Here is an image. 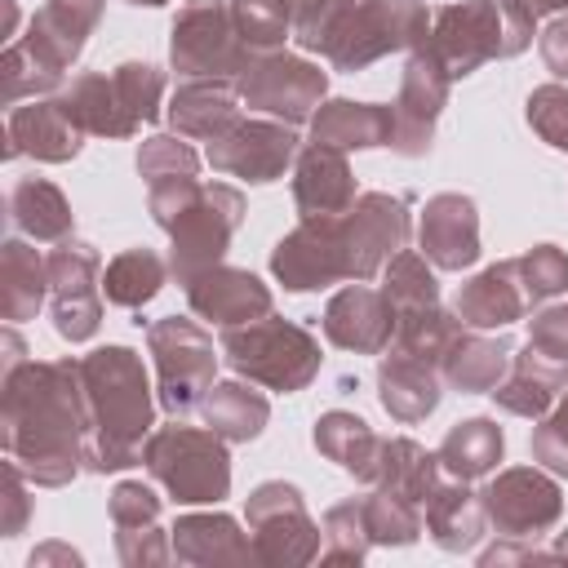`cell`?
I'll return each instance as SVG.
<instances>
[{"mask_svg": "<svg viewBox=\"0 0 568 568\" xmlns=\"http://www.w3.org/2000/svg\"><path fill=\"white\" fill-rule=\"evenodd\" d=\"M386 302H390L399 315L422 311V306H435V280H430V271L422 266V257L399 253V257L390 262V271H386Z\"/></svg>", "mask_w": 568, "mask_h": 568, "instance_id": "8d00e7d4", "label": "cell"}, {"mask_svg": "<svg viewBox=\"0 0 568 568\" xmlns=\"http://www.w3.org/2000/svg\"><path fill=\"white\" fill-rule=\"evenodd\" d=\"M515 266H519V280H524V288H528V297H532V302H541V297H550V293L568 288V262H564V253H559V248H550V244L532 248V253H528V257H519Z\"/></svg>", "mask_w": 568, "mask_h": 568, "instance_id": "f35d334b", "label": "cell"}, {"mask_svg": "<svg viewBox=\"0 0 568 568\" xmlns=\"http://www.w3.org/2000/svg\"><path fill=\"white\" fill-rule=\"evenodd\" d=\"M226 9H231L240 40L253 49V44L284 40V27H288L293 9H302V0H226Z\"/></svg>", "mask_w": 568, "mask_h": 568, "instance_id": "e575fe53", "label": "cell"}, {"mask_svg": "<svg viewBox=\"0 0 568 568\" xmlns=\"http://www.w3.org/2000/svg\"><path fill=\"white\" fill-rule=\"evenodd\" d=\"M293 155V133L280 124H235L209 146V160L235 178L248 182H271Z\"/></svg>", "mask_w": 568, "mask_h": 568, "instance_id": "5bb4252c", "label": "cell"}, {"mask_svg": "<svg viewBox=\"0 0 568 568\" xmlns=\"http://www.w3.org/2000/svg\"><path fill=\"white\" fill-rule=\"evenodd\" d=\"M506 355H510L506 342H475V337L462 333L439 364H444V377L453 386H462V390H493L501 368H506Z\"/></svg>", "mask_w": 568, "mask_h": 568, "instance_id": "83f0119b", "label": "cell"}, {"mask_svg": "<svg viewBox=\"0 0 568 568\" xmlns=\"http://www.w3.org/2000/svg\"><path fill=\"white\" fill-rule=\"evenodd\" d=\"M275 275L288 288H320V284H333V280L351 275L337 217H306L288 240H280Z\"/></svg>", "mask_w": 568, "mask_h": 568, "instance_id": "30bf717a", "label": "cell"}, {"mask_svg": "<svg viewBox=\"0 0 568 568\" xmlns=\"http://www.w3.org/2000/svg\"><path fill=\"white\" fill-rule=\"evenodd\" d=\"M9 209H13V222H18L22 231L40 235V240H58V235H67V226H71V213H67L58 186H49V182H40V178H36V182H18Z\"/></svg>", "mask_w": 568, "mask_h": 568, "instance_id": "1f68e13d", "label": "cell"}, {"mask_svg": "<svg viewBox=\"0 0 568 568\" xmlns=\"http://www.w3.org/2000/svg\"><path fill=\"white\" fill-rule=\"evenodd\" d=\"M564 377H568V373H564L559 359H550V355H541V351L528 346V355L515 364L510 382L497 386L493 395H497L510 413H541V408L555 399V390L564 386Z\"/></svg>", "mask_w": 568, "mask_h": 568, "instance_id": "4316f807", "label": "cell"}, {"mask_svg": "<svg viewBox=\"0 0 568 568\" xmlns=\"http://www.w3.org/2000/svg\"><path fill=\"white\" fill-rule=\"evenodd\" d=\"M324 93V71H315L311 62H297V58H262V62H248L244 71V98L248 106H262V111H275L284 120H302L311 115V106L320 102Z\"/></svg>", "mask_w": 568, "mask_h": 568, "instance_id": "8fae6325", "label": "cell"}, {"mask_svg": "<svg viewBox=\"0 0 568 568\" xmlns=\"http://www.w3.org/2000/svg\"><path fill=\"white\" fill-rule=\"evenodd\" d=\"M9 133H13L9 151L27 146L40 160H67L80 146V124L62 102H36V106L13 111L9 115Z\"/></svg>", "mask_w": 568, "mask_h": 568, "instance_id": "603a6c76", "label": "cell"}, {"mask_svg": "<svg viewBox=\"0 0 568 568\" xmlns=\"http://www.w3.org/2000/svg\"><path fill=\"white\" fill-rule=\"evenodd\" d=\"M497 457H501V430H497L493 422H484V417L462 422L457 430H448V439H444V448H439V462H444L453 475H462V479L484 475Z\"/></svg>", "mask_w": 568, "mask_h": 568, "instance_id": "f1b7e54d", "label": "cell"}, {"mask_svg": "<svg viewBox=\"0 0 568 568\" xmlns=\"http://www.w3.org/2000/svg\"><path fill=\"white\" fill-rule=\"evenodd\" d=\"M231 36H240L235 31V22H231V13H226V0H191L186 9H182V18L173 22V62H178V71H186V75H231V71H248V62H244V44H235Z\"/></svg>", "mask_w": 568, "mask_h": 568, "instance_id": "9c48e42d", "label": "cell"}, {"mask_svg": "<svg viewBox=\"0 0 568 568\" xmlns=\"http://www.w3.org/2000/svg\"><path fill=\"white\" fill-rule=\"evenodd\" d=\"M430 501H435L430 506V528H435V537L444 546H462V541H470L479 532V506L470 501L466 488H444Z\"/></svg>", "mask_w": 568, "mask_h": 568, "instance_id": "74e56055", "label": "cell"}, {"mask_svg": "<svg viewBox=\"0 0 568 568\" xmlns=\"http://www.w3.org/2000/svg\"><path fill=\"white\" fill-rule=\"evenodd\" d=\"M151 355L160 364V390L169 413H186L200 404L213 377V337L191 320H160L151 324Z\"/></svg>", "mask_w": 568, "mask_h": 568, "instance_id": "8992f818", "label": "cell"}, {"mask_svg": "<svg viewBox=\"0 0 568 568\" xmlns=\"http://www.w3.org/2000/svg\"><path fill=\"white\" fill-rule=\"evenodd\" d=\"M160 280H164L160 257L146 253V248H133V253H120V257L106 266L102 288H106V297L120 302V306H142L146 297H155Z\"/></svg>", "mask_w": 568, "mask_h": 568, "instance_id": "d6a6232c", "label": "cell"}, {"mask_svg": "<svg viewBox=\"0 0 568 568\" xmlns=\"http://www.w3.org/2000/svg\"><path fill=\"white\" fill-rule=\"evenodd\" d=\"M528 288L519 280V266L506 262V266H493L484 271L475 284H466L457 293V315L466 324H479V328H497V324H510L519 320V311L528 306Z\"/></svg>", "mask_w": 568, "mask_h": 568, "instance_id": "7402d4cb", "label": "cell"}, {"mask_svg": "<svg viewBox=\"0 0 568 568\" xmlns=\"http://www.w3.org/2000/svg\"><path fill=\"white\" fill-rule=\"evenodd\" d=\"M133 4H164V0H133Z\"/></svg>", "mask_w": 568, "mask_h": 568, "instance_id": "f6af8a7d", "label": "cell"}, {"mask_svg": "<svg viewBox=\"0 0 568 568\" xmlns=\"http://www.w3.org/2000/svg\"><path fill=\"white\" fill-rule=\"evenodd\" d=\"M98 271V257L84 244H62L49 257V284H53V315L58 333L80 342L98 328V297L89 288V275Z\"/></svg>", "mask_w": 568, "mask_h": 568, "instance_id": "4fadbf2b", "label": "cell"}, {"mask_svg": "<svg viewBox=\"0 0 568 568\" xmlns=\"http://www.w3.org/2000/svg\"><path fill=\"white\" fill-rule=\"evenodd\" d=\"M395 306L386 297H377L373 288H346L333 297L328 315H324V333L337 342V346H351V351H377L390 328H395Z\"/></svg>", "mask_w": 568, "mask_h": 568, "instance_id": "d6986e66", "label": "cell"}, {"mask_svg": "<svg viewBox=\"0 0 568 568\" xmlns=\"http://www.w3.org/2000/svg\"><path fill=\"white\" fill-rule=\"evenodd\" d=\"M422 244L448 271L470 266L475 253H479V231H475L470 200H462V195H435L426 204V217H422Z\"/></svg>", "mask_w": 568, "mask_h": 568, "instance_id": "ffe728a7", "label": "cell"}, {"mask_svg": "<svg viewBox=\"0 0 568 568\" xmlns=\"http://www.w3.org/2000/svg\"><path fill=\"white\" fill-rule=\"evenodd\" d=\"M240 191L231 186H200V195L178 213L173 231V271L178 280H195L213 266V257L222 253L226 235L240 226Z\"/></svg>", "mask_w": 568, "mask_h": 568, "instance_id": "ba28073f", "label": "cell"}, {"mask_svg": "<svg viewBox=\"0 0 568 568\" xmlns=\"http://www.w3.org/2000/svg\"><path fill=\"white\" fill-rule=\"evenodd\" d=\"M444 67L430 58V53H417L413 62H408V75H404V98H399V106L390 111L395 115V146L404 151V155H417V151H426V138H430V120H435V111H439V102H444V89H448V75H439Z\"/></svg>", "mask_w": 568, "mask_h": 568, "instance_id": "2e32d148", "label": "cell"}, {"mask_svg": "<svg viewBox=\"0 0 568 568\" xmlns=\"http://www.w3.org/2000/svg\"><path fill=\"white\" fill-rule=\"evenodd\" d=\"M146 462L169 484V493L178 501H217L226 493V479H231L217 435H204L191 426L160 430L146 444Z\"/></svg>", "mask_w": 568, "mask_h": 568, "instance_id": "5b68a950", "label": "cell"}, {"mask_svg": "<svg viewBox=\"0 0 568 568\" xmlns=\"http://www.w3.org/2000/svg\"><path fill=\"white\" fill-rule=\"evenodd\" d=\"M532 453L541 462H550L555 470H568V399L559 404V413L532 435Z\"/></svg>", "mask_w": 568, "mask_h": 568, "instance_id": "b9f144b4", "label": "cell"}, {"mask_svg": "<svg viewBox=\"0 0 568 568\" xmlns=\"http://www.w3.org/2000/svg\"><path fill=\"white\" fill-rule=\"evenodd\" d=\"M528 44V9L519 0H466L448 4L435 22L430 58L444 67V75H466L475 62L493 53H519Z\"/></svg>", "mask_w": 568, "mask_h": 568, "instance_id": "3957f363", "label": "cell"}, {"mask_svg": "<svg viewBox=\"0 0 568 568\" xmlns=\"http://www.w3.org/2000/svg\"><path fill=\"white\" fill-rule=\"evenodd\" d=\"M488 515L510 532V537H524L532 528H546L555 515H559V488L550 479H541L537 470H506L488 497H484Z\"/></svg>", "mask_w": 568, "mask_h": 568, "instance_id": "9a60e30c", "label": "cell"}, {"mask_svg": "<svg viewBox=\"0 0 568 568\" xmlns=\"http://www.w3.org/2000/svg\"><path fill=\"white\" fill-rule=\"evenodd\" d=\"M426 31V9L417 0H373L359 13H346L342 27L333 31V40L324 44V53L337 67H364L368 58L413 44Z\"/></svg>", "mask_w": 568, "mask_h": 568, "instance_id": "52a82bcc", "label": "cell"}, {"mask_svg": "<svg viewBox=\"0 0 568 568\" xmlns=\"http://www.w3.org/2000/svg\"><path fill=\"white\" fill-rule=\"evenodd\" d=\"M315 444L346 470L355 475H373V453H377V439L368 435V426L351 413H328L320 426H315Z\"/></svg>", "mask_w": 568, "mask_h": 568, "instance_id": "4dcf8cb0", "label": "cell"}, {"mask_svg": "<svg viewBox=\"0 0 568 568\" xmlns=\"http://www.w3.org/2000/svg\"><path fill=\"white\" fill-rule=\"evenodd\" d=\"M528 4H532V9H564L568 0H528Z\"/></svg>", "mask_w": 568, "mask_h": 568, "instance_id": "ee69618b", "label": "cell"}, {"mask_svg": "<svg viewBox=\"0 0 568 568\" xmlns=\"http://www.w3.org/2000/svg\"><path fill=\"white\" fill-rule=\"evenodd\" d=\"M80 390L89 399V422L98 430L93 466L98 470L129 466L142 430L151 426V395H146V373L138 355L124 346L93 351L80 364Z\"/></svg>", "mask_w": 568, "mask_h": 568, "instance_id": "7a4b0ae2", "label": "cell"}, {"mask_svg": "<svg viewBox=\"0 0 568 568\" xmlns=\"http://www.w3.org/2000/svg\"><path fill=\"white\" fill-rule=\"evenodd\" d=\"M528 120L550 146L568 151V93L564 89H537L528 102Z\"/></svg>", "mask_w": 568, "mask_h": 568, "instance_id": "ab89813d", "label": "cell"}, {"mask_svg": "<svg viewBox=\"0 0 568 568\" xmlns=\"http://www.w3.org/2000/svg\"><path fill=\"white\" fill-rule=\"evenodd\" d=\"M44 280H49V271L40 266V257L27 244L9 240L4 244V315L9 320L31 315L44 297Z\"/></svg>", "mask_w": 568, "mask_h": 568, "instance_id": "836d02e7", "label": "cell"}, {"mask_svg": "<svg viewBox=\"0 0 568 568\" xmlns=\"http://www.w3.org/2000/svg\"><path fill=\"white\" fill-rule=\"evenodd\" d=\"M222 351L240 373H248V377H257L275 390H297L320 364V351H315L311 333H302L297 324H284V320L226 328Z\"/></svg>", "mask_w": 568, "mask_h": 568, "instance_id": "277c9868", "label": "cell"}, {"mask_svg": "<svg viewBox=\"0 0 568 568\" xmlns=\"http://www.w3.org/2000/svg\"><path fill=\"white\" fill-rule=\"evenodd\" d=\"M138 164H142V173L151 178V182H169V178H191L195 173V160H191V151L182 146V142H173V138H151L146 146H142V155H138Z\"/></svg>", "mask_w": 568, "mask_h": 568, "instance_id": "60d3db41", "label": "cell"}, {"mask_svg": "<svg viewBox=\"0 0 568 568\" xmlns=\"http://www.w3.org/2000/svg\"><path fill=\"white\" fill-rule=\"evenodd\" d=\"M173 129L191 133V138H209L217 142L222 133L235 129V98L226 84H186L173 98Z\"/></svg>", "mask_w": 568, "mask_h": 568, "instance_id": "484cf974", "label": "cell"}, {"mask_svg": "<svg viewBox=\"0 0 568 568\" xmlns=\"http://www.w3.org/2000/svg\"><path fill=\"white\" fill-rule=\"evenodd\" d=\"M75 364H31L22 373H9L4 417H9V453H27V466L53 484L49 462L62 466V475L75 470V439L84 430L75 382L67 377Z\"/></svg>", "mask_w": 568, "mask_h": 568, "instance_id": "6da1fadb", "label": "cell"}, {"mask_svg": "<svg viewBox=\"0 0 568 568\" xmlns=\"http://www.w3.org/2000/svg\"><path fill=\"white\" fill-rule=\"evenodd\" d=\"M204 417L226 439H253L262 430V422H266V399L244 390L240 382H226L204 399Z\"/></svg>", "mask_w": 568, "mask_h": 568, "instance_id": "f546056e", "label": "cell"}, {"mask_svg": "<svg viewBox=\"0 0 568 568\" xmlns=\"http://www.w3.org/2000/svg\"><path fill=\"white\" fill-rule=\"evenodd\" d=\"M395 115L364 102H328L315 115V142L320 146H377L390 142Z\"/></svg>", "mask_w": 568, "mask_h": 568, "instance_id": "d4e9b609", "label": "cell"}, {"mask_svg": "<svg viewBox=\"0 0 568 568\" xmlns=\"http://www.w3.org/2000/svg\"><path fill=\"white\" fill-rule=\"evenodd\" d=\"M382 404L399 417V422H417L439 404V386H435V364L422 355H390L382 364Z\"/></svg>", "mask_w": 568, "mask_h": 568, "instance_id": "cb8c5ba5", "label": "cell"}, {"mask_svg": "<svg viewBox=\"0 0 568 568\" xmlns=\"http://www.w3.org/2000/svg\"><path fill=\"white\" fill-rule=\"evenodd\" d=\"M386 453V466H382V475H386V484H390V493L395 497H404V501H422L426 493H430V462L435 457H426L417 444H408V439H395V444H386L382 448ZM430 501V497H426Z\"/></svg>", "mask_w": 568, "mask_h": 568, "instance_id": "d590c367", "label": "cell"}, {"mask_svg": "<svg viewBox=\"0 0 568 568\" xmlns=\"http://www.w3.org/2000/svg\"><path fill=\"white\" fill-rule=\"evenodd\" d=\"M342 226V248H346V271L351 275H373L377 262L386 253H395L404 244V204L386 200V195H364Z\"/></svg>", "mask_w": 568, "mask_h": 568, "instance_id": "7c38bea8", "label": "cell"}, {"mask_svg": "<svg viewBox=\"0 0 568 568\" xmlns=\"http://www.w3.org/2000/svg\"><path fill=\"white\" fill-rule=\"evenodd\" d=\"M355 200V182L337 146H311L297 164V209L306 217H337Z\"/></svg>", "mask_w": 568, "mask_h": 568, "instance_id": "44dd1931", "label": "cell"}, {"mask_svg": "<svg viewBox=\"0 0 568 568\" xmlns=\"http://www.w3.org/2000/svg\"><path fill=\"white\" fill-rule=\"evenodd\" d=\"M191 306L204 315V320H217V324H240V320H253V315H266L271 311V293L262 288L257 275L248 271H204L191 280Z\"/></svg>", "mask_w": 568, "mask_h": 568, "instance_id": "ac0fdd59", "label": "cell"}, {"mask_svg": "<svg viewBox=\"0 0 568 568\" xmlns=\"http://www.w3.org/2000/svg\"><path fill=\"white\" fill-rule=\"evenodd\" d=\"M93 18H98V0H58L31 22V40L22 53H31V62L53 80L58 67H67L80 53Z\"/></svg>", "mask_w": 568, "mask_h": 568, "instance_id": "e0dca14e", "label": "cell"}, {"mask_svg": "<svg viewBox=\"0 0 568 568\" xmlns=\"http://www.w3.org/2000/svg\"><path fill=\"white\" fill-rule=\"evenodd\" d=\"M541 53H546V62H550L555 75H568V22H555L541 36Z\"/></svg>", "mask_w": 568, "mask_h": 568, "instance_id": "7bdbcfd3", "label": "cell"}]
</instances>
